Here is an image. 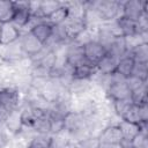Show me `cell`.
I'll list each match as a JSON object with an SVG mask.
<instances>
[{
  "label": "cell",
  "mask_w": 148,
  "mask_h": 148,
  "mask_svg": "<svg viewBox=\"0 0 148 148\" xmlns=\"http://www.w3.org/2000/svg\"><path fill=\"white\" fill-rule=\"evenodd\" d=\"M94 9L97 12L101 22H110L117 20L121 16V5L123 1L118 0H99L91 1Z\"/></svg>",
  "instance_id": "cell-1"
},
{
  "label": "cell",
  "mask_w": 148,
  "mask_h": 148,
  "mask_svg": "<svg viewBox=\"0 0 148 148\" xmlns=\"http://www.w3.org/2000/svg\"><path fill=\"white\" fill-rule=\"evenodd\" d=\"M22 104L21 92L14 86L0 88V105H2L8 112L17 110Z\"/></svg>",
  "instance_id": "cell-2"
},
{
  "label": "cell",
  "mask_w": 148,
  "mask_h": 148,
  "mask_svg": "<svg viewBox=\"0 0 148 148\" xmlns=\"http://www.w3.org/2000/svg\"><path fill=\"white\" fill-rule=\"evenodd\" d=\"M148 2L147 1H140V0H127L123 1L121 5V16L132 20L138 21L139 17L143 13H148Z\"/></svg>",
  "instance_id": "cell-3"
},
{
  "label": "cell",
  "mask_w": 148,
  "mask_h": 148,
  "mask_svg": "<svg viewBox=\"0 0 148 148\" xmlns=\"http://www.w3.org/2000/svg\"><path fill=\"white\" fill-rule=\"evenodd\" d=\"M14 5V15L12 18V23L20 30L27 25L30 18V10H29V1H13Z\"/></svg>",
  "instance_id": "cell-4"
},
{
  "label": "cell",
  "mask_w": 148,
  "mask_h": 148,
  "mask_svg": "<svg viewBox=\"0 0 148 148\" xmlns=\"http://www.w3.org/2000/svg\"><path fill=\"white\" fill-rule=\"evenodd\" d=\"M18 43L21 45L22 51L25 53L28 58L39 52L44 46L30 31H21V35L18 37Z\"/></svg>",
  "instance_id": "cell-5"
},
{
  "label": "cell",
  "mask_w": 148,
  "mask_h": 148,
  "mask_svg": "<svg viewBox=\"0 0 148 148\" xmlns=\"http://www.w3.org/2000/svg\"><path fill=\"white\" fill-rule=\"evenodd\" d=\"M98 141L101 145H121L123 136L120 133V130L118 127V124H109L106 125L101 133L98 134Z\"/></svg>",
  "instance_id": "cell-6"
},
{
  "label": "cell",
  "mask_w": 148,
  "mask_h": 148,
  "mask_svg": "<svg viewBox=\"0 0 148 148\" xmlns=\"http://www.w3.org/2000/svg\"><path fill=\"white\" fill-rule=\"evenodd\" d=\"M125 81L110 82L108 89L105 90V97L111 102L130 98L131 97V90L128 89Z\"/></svg>",
  "instance_id": "cell-7"
},
{
  "label": "cell",
  "mask_w": 148,
  "mask_h": 148,
  "mask_svg": "<svg viewBox=\"0 0 148 148\" xmlns=\"http://www.w3.org/2000/svg\"><path fill=\"white\" fill-rule=\"evenodd\" d=\"M83 53L86 60H88L94 65H97V62L106 54V50L98 42L94 39L83 45Z\"/></svg>",
  "instance_id": "cell-8"
},
{
  "label": "cell",
  "mask_w": 148,
  "mask_h": 148,
  "mask_svg": "<svg viewBox=\"0 0 148 148\" xmlns=\"http://www.w3.org/2000/svg\"><path fill=\"white\" fill-rule=\"evenodd\" d=\"M65 59L68 65H71L73 68L76 67L77 65L82 64L86 58L83 53V46L79 45L75 42H71L66 46V52H65Z\"/></svg>",
  "instance_id": "cell-9"
},
{
  "label": "cell",
  "mask_w": 148,
  "mask_h": 148,
  "mask_svg": "<svg viewBox=\"0 0 148 148\" xmlns=\"http://www.w3.org/2000/svg\"><path fill=\"white\" fill-rule=\"evenodd\" d=\"M94 88V83L91 80H81L73 79L67 87V90L71 92L73 97H83L88 96Z\"/></svg>",
  "instance_id": "cell-10"
},
{
  "label": "cell",
  "mask_w": 148,
  "mask_h": 148,
  "mask_svg": "<svg viewBox=\"0 0 148 148\" xmlns=\"http://www.w3.org/2000/svg\"><path fill=\"white\" fill-rule=\"evenodd\" d=\"M21 35V30L17 29L12 22L2 23L0 27V45H8L16 40Z\"/></svg>",
  "instance_id": "cell-11"
},
{
  "label": "cell",
  "mask_w": 148,
  "mask_h": 148,
  "mask_svg": "<svg viewBox=\"0 0 148 148\" xmlns=\"http://www.w3.org/2000/svg\"><path fill=\"white\" fill-rule=\"evenodd\" d=\"M118 127H119L121 136H123L121 147L123 148H130L132 139L140 132L139 131V124L136 125V124H132V123H127V121L120 120L118 123Z\"/></svg>",
  "instance_id": "cell-12"
},
{
  "label": "cell",
  "mask_w": 148,
  "mask_h": 148,
  "mask_svg": "<svg viewBox=\"0 0 148 148\" xmlns=\"http://www.w3.org/2000/svg\"><path fill=\"white\" fill-rule=\"evenodd\" d=\"M6 130L12 134V135H18L23 128V124H22V119H21V112L20 109L10 111L3 123Z\"/></svg>",
  "instance_id": "cell-13"
},
{
  "label": "cell",
  "mask_w": 148,
  "mask_h": 148,
  "mask_svg": "<svg viewBox=\"0 0 148 148\" xmlns=\"http://www.w3.org/2000/svg\"><path fill=\"white\" fill-rule=\"evenodd\" d=\"M96 65L89 62L88 60H84L82 64L74 67L73 71V79H81V80H91L94 75L97 73Z\"/></svg>",
  "instance_id": "cell-14"
},
{
  "label": "cell",
  "mask_w": 148,
  "mask_h": 148,
  "mask_svg": "<svg viewBox=\"0 0 148 148\" xmlns=\"http://www.w3.org/2000/svg\"><path fill=\"white\" fill-rule=\"evenodd\" d=\"M65 25V29L67 31V35L72 40H74L82 31H84L87 28H86V23H84V20H81V18H72V17H67V20L65 21L64 23Z\"/></svg>",
  "instance_id": "cell-15"
},
{
  "label": "cell",
  "mask_w": 148,
  "mask_h": 148,
  "mask_svg": "<svg viewBox=\"0 0 148 148\" xmlns=\"http://www.w3.org/2000/svg\"><path fill=\"white\" fill-rule=\"evenodd\" d=\"M118 61H119V59H117V58L112 57L111 54L106 53L96 65L98 73L105 74V75H110V74L114 73L116 69H117Z\"/></svg>",
  "instance_id": "cell-16"
},
{
  "label": "cell",
  "mask_w": 148,
  "mask_h": 148,
  "mask_svg": "<svg viewBox=\"0 0 148 148\" xmlns=\"http://www.w3.org/2000/svg\"><path fill=\"white\" fill-rule=\"evenodd\" d=\"M49 111L43 112L32 123V131L36 134H51V125H50V118H49Z\"/></svg>",
  "instance_id": "cell-17"
},
{
  "label": "cell",
  "mask_w": 148,
  "mask_h": 148,
  "mask_svg": "<svg viewBox=\"0 0 148 148\" xmlns=\"http://www.w3.org/2000/svg\"><path fill=\"white\" fill-rule=\"evenodd\" d=\"M117 23H118V27L121 31V35L123 37H128V36H133V35H136V34H140V30L138 28V24H136V21H132V20H128L124 16H119L117 18Z\"/></svg>",
  "instance_id": "cell-18"
},
{
  "label": "cell",
  "mask_w": 148,
  "mask_h": 148,
  "mask_svg": "<svg viewBox=\"0 0 148 148\" xmlns=\"http://www.w3.org/2000/svg\"><path fill=\"white\" fill-rule=\"evenodd\" d=\"M30 32L44 45L49 40V38L52 34V25L47 22V18H46V21H44V22L39 23L38 25H36L35 28H32L30 30Z\"/></svg>",
  "instance_id": "cell-19"
},
{
  "label": "cell",
  "mask_w": 148,
  "mask_h": 148,
  "mask_svg": "<svg viewBox=\"0 0 148 148\" xmlns=\"http://www.w3.org/2000/svg\"><path fill=\"white\" fill-rule=\"evenodd\" d=\"M114 39H116V36H114L109 29H106V28L101 23V25H99V27L97 28V30H96L95 40L98 42V43L108 51V49L110 47V45L113 43Z\"/></svg>",
  "instance_id": "cell-20"
},
{
  "label": "cell",
  "mask_w": 148,
  "mask_h": 148,
  "mask_svg": "<svg viewBox=\"0 0 148 148\" xmlns=\"http://www.w3.org/2000/svg\"><path fill=\"white\" fill-rule=\"evenodd\" d=\"M127 54L133 59L134 62L147 64L148 62V43L139 44L138 46L127 51Z\"/></svg>",
  "instance_id": "cell-21"
},
{
  "label": "cell",
  "mask_w": 148,
  "mask_h": 148,
  "mask_svg": "<svg viewBox=\"0 0 148 148\" xmlns=\"http://www.w3.org/2000/svg\"><path fill=\"white\" fill-rule=\"evenodd\" d=\"M106 53L111 54L112 57H114L117 59H120L121 57H124L127 53V49H126V44H125L124 37L123 36L116 37V39L113 40V43L108 49Z\"/></svg>",
  "instance_id": "cell-22"
},
{
  "label": "cell",
  "mask_w": 148,
  "mask_h": 148,
  "mask_svg": "<svg viewBox=\"0 0 148 148\" xmlns=\"http://www.w3.org/2000/svg\"><path fill=\"white\" fill-rule=\"evenodd\" d=\"M133 66H134V61H133V59L126 53L124 57H121V58L119 59L116 72H117L118 74L123 75L124 77H127V76L131 75L132 69H133Z\"/></svg>",
  "instance_id": "cell-23"
},
{
  "label": "cell",
  "mask_w": 148,
  "mask_h": 148,
  "mask_svg": "<svg viewBox=\"0 0 148 148\" xmlns=\"http://www.w3.org/2000/svg\"><path fill=\"white\" fill-rule=\"evenodd\" d=\"M51 134H35L25 145V148H50Z\"/></svg>",
  "instance_id": "cell-24"
},
{
  "label": "cell",
  "mask_w": 148,
  "mask_h": 148,
  "mask_svg": "<svg viewBox=\"0 0 148 148\" xmlns=\"http://www.w3.org/2000/svg\"><path fill=\"white\" fill-rule=\"evenodd\" d=\"M67 17H68V10H67L65 2H62V5L53 14H51L47 17V22L51 25H59V24H64Z\"/></svg>",
  "instance_id": "cell-25"
},
{
  "label": "cell",
  "mask_w": 148,
  "mask_h": 148,
  "mask_svg": "<svg viewBox=\"0 0 148 148\" xmlns=\"http://www.w3.org/2000/svg\"><path fill=\"white\" fill-rule=\"evenodd\" d=\"M14 15V5L13 1L0 0V23L12 22Z\"/></svg>",
  "instance_id": "cell-26"
},
{
  "label": "cell",
  "mask_w": 148,
  "mask_h": 148,
  "mask_svg": "<svg viewBox=\"0 0 148 148\" xmlns=\"http://www.w3.org/2000/svg\"><path fill=\"white\" fill-rule=\"evenodd\" d=\"M147 82H145L140 88L133 90L131 92V101L133 104L135 105H141V104H146L148 103V98H147Z\"/></svg>",
  "instance_id": "cell-27"
},
{
  "label": "cell",
  "mask_w": 148,
  "mask_h": 148,
  "mask_svg": "<svg viewBox=\"0 0 148 148\" xmlns=\"http://www.w3.org/2000/svg\"><path fill=\"white\" fill-rule=\"evenodd\" d=\"M73 148H99V141L97 136H84L73 143H71Z\"/></svg>",
  "instance_id": "cell-28"
},
{
  "label": "cell",
  "mask_w": 148,
  "mask_h": 148,
  "mask_svg": "<svg viewBox=\"0 0 148 148\" xmlns=\"http://www.w3.org/2000/svg\"><path fill=\"white\" fill-rule=\"evenodd\" d=\"M62 5L61 1L57 0H46V1H40V14L44 17H49L51 14H53L60 6Z\"/></svg>",
  "instance_id": "cell-29"
},
{
  "label": "cell",
  "mask_w": 148,
  "mask_h": 148,
  "mask_svg": "<svg viewBox=\"0 0 148 148\" xmlns=\"http://www.w3.org/2000/svg\"><path fill=\"white\" fill-rule=\"evenodd\" d=\"M121 120L124 121H127V123H132V124H140L142 120H141V117H140V113H139V106L135 105V104H132L127 111L124 113V116L121 117Z\"/></svg>",
  "instance_id": "cell-30"
},
{
  "label": "cell",
  "mask_w": 148,
  "mask_h": 148,
  "mask_svg": "<svg viewBox=\"0 0 148 148\" xmlns=\"http://www.w3.org/2000/svg\"><path fill=\"white\" fill-rule=\"evenodd\" d=\"M131 75H133L135 77H139L143 81H147V79H148V62L147 64L134 62Z\"/></svg>",
  "instance_id": "cell-31"
},
{
  "label": "cell",
  "mask_w": 148,
  "mask_h": 148,
  "mask_svg": "<svg viewBox=\"0 0 148 148\" xmlns=\"http://www.w3.org/2000/svg\"><path fill=\"white\" fill-rule=\"evenodd\" d=\"M131 148H148V135L139 132L132 139Z\"/></svg>",
  "instance_id": "cell-32"
},
{
  "label": "cell",
  "mask_w": 148,
  "mask_h": 148,
  "mask_svg": "<svg viewBox=\"0 0 148 148\" xmlns=\"http://www.w3.org/2000/svg\"><path fill=\"white\" fill-rule=\"evenodd\" d=\"M125 82H126L128 89H130L131 92H132L133 90L140 88V87H141L145 82H147V81H143V80H141V79H139V77H135V76H133V75H130V76L126 77V81H125Z\"/></svg>",
  "instance_id": "cell-33"
},
{
  "label": "cell",
  "mask_w": 148,
  "mask_h": 148,
  "mask_svg": "<svg viewBox=\"0 0 148 148\" xmlns=\"http://www.w3.org/2000/svg\"><path fill=\"white\" fill-rule=\"evenodd\" d=\"M138 28L140 30V32H146L148 31V13H143L139 20L136 21Z\"/></svg>",
  "instance_id": "cell-34"
},
{
  "label": "cell",
  "mask_w": 148,
  "mask_h": 148,
  "mask_svg": "<svg viewBox=\"0 0 148 148\" xmlns=\"http://www.w3.org/2000/svg\"><path fill=\"white\" fill-rule=\"evenodd\" d=\"M139 106V113L142 121H148V103L138 105Z\"/></svg>",
  "instance_id": "cell-35"
},
{
  "label": "cell",
  "mask_w": 148,
  "mask_h": 148,
  "mask_svg": "<svg viewBox=\"0 0 148 148\" xmlns=\"http://www.w3.org/2000/svg\"><path fill=\"white\" fill-rule=\"evenodd\" d=\"M8 111L2 106V105H0V125H2L3 123H5V120H6V118H7V116H8Z\"/></svg>",
  "instance_id": "cell-36"
},
{
  "label": "cell",
  "mask_w": 148,
  "mask_h": 148,
  "mask_svg": "<svg viewBox=\"0 0 148 148\" xmlns=\"http://www.w3.org/2000/svg\"><path fill=\"white\" fill-rule=\"evenodd\" d=\"M99 148H123V147H121V145H109V143L101 145L99 143Z\"/></svg>",
  "instance_id": "cell-37"
},
{
  "label": "cell",
  "mask_w": 148,
  "mask_h": 148,
  "mask_svg": "<svg viewBox=\"0 0 148 148\" xmlns=\"http://www.w3.org/2000/svg\"><path fill=\"white\" fill-rule=\"evenodd\" d=\"M0 27H1V23H0Z\"/></svg>",
  "instance_id": "cell-38"
},
{
  "label": "cell",
  "mask_w": 148,
  "mask_h": 148,
  "mask_svg": "<svg viewBox=\"0 0 148 148\" xmlns=\"http://www.w3.org/2000/svg\"><path fill=\"white\" fill-rule=\"evenodd\" d=\"M130 148H131V147H130Z\"/></svg>",
  "instance_id": "cell-39"
}]
</instances>
